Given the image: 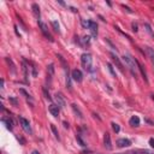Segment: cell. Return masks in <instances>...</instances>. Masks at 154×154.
I'll return each mask as SVG.
<instances>
[{"label":"cell","instance_id":"obj_33","mask_svg":"<svg viewBox=\"0 0 154 154\" xmlns=\"http://www.w3.org/2000/svg\"><path fill=\"white\" fill-rule=\"evenodd\" d=\"M132 154H138V153L137 152H132Z\"/></svg>","mask_w":154,"mask_h":154},{"label":"cell","instance_id":"obj_10","mask_svg":"<svg viewBox=\"0 0 154 154\" xmlns=\"http://www.w3.org/2000/svg\"><path fill=\"white\" fill-rule=\"evenodd\" d=\"M48 109H49V112H51V114H52V116H54V117H58V116H59V112H60V107H59L58 105H54V103H52V105H49Z\"/></svg>","mask_w":154,"mask_h":154},{"label":"cell","instance_id":"obj_25","mask_svg":"<svg viewBox=\"0 0 154 154\" xmlns=\"http://www.w3.org/2000/svg\"><path fill=\"white\" fill-rule=\"evenodd\" d=\"M76 138H77V141H78V142H79V143H81V146H83V147H84V146H85V143H84V142H83V140H82V138H81V136H79V135H77V136H76Z\"/></svg>","mask_w":154,"mask_h":154},{"label":"cell","instance_id":"obj_12","mask_svg":"<svg viewBox=\"0 0 154 154\" xmlns=\"http://www.w3.org/2000/svg\"><path fill=\"white\" fill-rule=\"evenodd\" d=\"M31 8H32V14H34V17L37 18V19H40L41 12H40V7H38V5H37V4H32V5H31Z\"/></svg>","mask_w":154,"mask_h":154},{"label":"cell","instance_id":"obj_16","mask_svg":"<svg viewBox=\"0 0 154 154\" xmlns=\"http://www.w3.org/2000/svg\"><path fill=\"white\" fill-rule=\"evenodd\" d=\"M137 66H138V70L141 71V73H142L143 78H144V81H146V82H148V78H147V73H146V71H144V69H143V65H142L141 63H138V61H137Z\"/></svg>","mask_w":154,"mask_h":154},{"label":"cell","instance_id":"obj_29","mask_svg":"<svg viewBox=\"0 0 154 154\" xmlns=\"http://www.w3.org/2000/svg\"><path fill=\"white\" fill-rule=\"evenodd\" d=\"M132 28H134V29H132L134 31H137V25H136V24H132Z\"/></svg>","mask_w":154,"mask_h":154},{"label":"cell","instance_id":"obj_31","mask_svg":"<svg viewBox=\"0 0 154 154\" xmlns=\"http://www.w3.org/2000/svg\"><path fill=\"white\" fill-rule=\"evenodd\" d=\"M116 154H132L131 152H129V153H116Z\"/></svg>","mask_w":154,"mask_h":154},{"label":"cell","instance_id":"obj_13","mask_svg":"<svg viewBox=\"0 0 154 154\" xmlns=\"http://www.w3.org/2000/svg\"><path fill=\"white\" fill-rule=\"evenodd\" d=\"M53 75H54V65L51 64V65L48 66V69H47V81H49V83H51V81H52Z\"/></svg>","mask_w":154,"mask_h":154},{"label":"cell","instance_id":"obj_23","mask_svg":"<svg viewBox=\"0 0 154 154\" xmlns=\"http://www.w3.org/2000/svg\"><path fill=\"white\" fill-rule=\"evenodd\" d=\"M23 71H24V78L28 82V66L25 64H23Z\"/></svg>","mask_w":154,"mask_h":154},{"label":"cell","instance_id":"obj_5","mask_svg":"<svg viewBox=\"0 0 154 154\" xmlns=\"http://www.w3.org/2000/svg\"><path fill=\"white\" fill-rule=\"evenodd\" d=\"M71 77H72V79H73L75 82L79 83V82H82V79H83V73L81 72V70L75 69V70H72V72H71Z\"/></svg>","mask_w":154,"mask_h":154},{"label":"cell","instance_id":"obj_21","mask_svg":"<svg viewBox=\"0 0 154 154\" xmlns=\"http://www.w3.org/2000/svg\"><path fill=\"white\" fill-rule=\"evenodd\" d=\"M111 125H112V129H113V131H114V132H119L120 128H119V125H118L117 123H114V122H113Z\"/></svg>","mask_w":154,"mask_h":154},{"label":"cell","instance_id":"obj_9","mask_svg":"<svg viewBox=\"0 0 154 154\" xmlns=\"http://www.w3.org/2000/svg\"><path fill=\"white\" fill-rule=\"evenodd\" d=\"M88 29L90 30V32H91L93 37H96V36H97V25H96V23H95V22L89 20V26H88Z\"/></svg>","mask_w":154,"mask_h":154},{"label":"cell","instance_id":"obj_20","mask_svg":"<svg viewBox=\"0 0 154 154\" xmlns=\"http://www.w3.org/2000/svg\"><path fill=\"white\" fill-rule=\"evenodd\" d=\"M51 130H52V132H53V135L55 136V138H58V140H59V134H58V130H57V128H55V125H53V124H51Z\"/></svg>","mask_w":154,"mask_h":154},{"label":"cell","instance_id":"obj_27","mask_svg":"<svg viewBox=\"0 0 154 154\" xmlns=\"http://www.w3.org/2000/svg\"><path fill=\"white\" fill-rule=\"evenodd\" d=\"M89 38H90L89 36H84V37H83V42H84V43H89V41H90Z\"/></svg>","mask_w":154,"mask_h":154},{"label":"cell","instance_id":"obj_32","mask_svg":"<svg viewBox=\"0 0 154 154\" xmlns=\"http://www.w3.org/2000/svg\"><path fill=\"white\" fill-rule=\"evenodd\" d=\"M31 154H40V153H38V152H37V150H34V152H32V153H31Z\"/></svg>","mask_w":154,"mask_h":154},{"label":"cell","instance_id":"obj_28","mask_svg":"<svg viewBox=\"0 0 154 154\" xmlns=\"http://www.w3.org/2000/svg\"><path fill=\"white\" fill-rule=\"evenodd\" d=\"M149 144H150V147L154 148V138H149Z\"/></svg>","mask_w":154,"mask_h":154},{"label":"cell","instance_id":"obj_22","mask_svg":"<svg viewBox=\"0 0 154 154\" xmlns=\"http://www.w3.org/2000/svg\"><path fill=\"white\" fill-rule=\"evenodd\" d=\"M52 25H53V28H54V30H55L57 32H60V30H59V24H58L57 20H53V22H52Z\"/></svg>","mask_w":154,"mask_h":154},{"label":"cell","instance_id":"obj_2","mask_svg":"<svg viewBox=\"0 0 154 154\" xmlns=\"http://www.w3.org/2000/svg\"><path fill=\"white\" fill-rule=\"evenodd\" d=\"M81 63L82 66L87 70V71H91V66H93V58L89 53H83L81 57Z\"/></svg>","mask_w":154,"mask_h":154},{"label":"cell","instance_id":"obj_24","mask_svg":"<svg viewBox=\"0 0 154 154\" xmlns=\"http://www.w3.org/2000/svg\"><path fill=\"white\" fill-rule=\"evenodd\" d=\"M42 90H43V94H45V97H46V99H48V100H51L52 97H51V95H49V93L47 91V89H46V88H43Z\"/></svg>","mask_w":154,"mask_h":154},{"label":"cell","instance_id":"obj_8","mask_svg":"<svg viewBox=\"0 0 154 154\" xmlns=\"http://www.w3.org/2000/svg\"><path fill=\"white\" fill-rule=\"evenodd\" d=\"M117 146L120 147V148L130 147L131 146V141L129 138H119V140H117Z\"/></svg>","mask_w":154,"mask_h":154},{"label":"cell","instance_id":"obj_4","mask_svg":"<svg viewBox=\"0 0 154 154\" xmlns=\"http://www.w3.org/2000/svg\"><path fill=\"white\" fill-rule=\"evenodd\" d=\"M18 119H19V124H20L22 129H23L25 132L31 134V132H32V130H31V126H30L29 120H28V119H25V118H23V117H19Z\"/></svg>","mask_w":154,"mask_h":154},{"label":"cell","instance_id":"obj_30","mask_svg":"<svg viewBox=\"0 0 154 154\" xmlns=\"http://www.w3.org/2000/svg\"><path fill=\"white\" fill-rule=\"evenodd\" d=\"M64 126H65V128H69V123H66V122H64Z\"/></svg>","mask_w":154,"mask_h":154},{"label":"cell","instance_id":"obj_11","mask_svg":"<svg viewBox=\"0 0 154 154\" xmlns=\"http://www.w3.org/2000/svg\"><path fill=\"white\" fill-rule=\"evenodd\" d=\"M103 144L107 149H112V142H111V136L108 132H105L103 135Z\"/></svg>","mask_w":154,"mask_h":154},{"label":"cell","instance_id":"obj_18","mask_svg":"<svg viewBox=\"0 0 154 154\" xmlns=\"http://www.w3.org/2000/svg\"><path fill=\"white\" fill-rule=\"evenodd\" d=\"M2 120H4V123H6V128H7L8 130H12V125H13V122H12L11 119L8 120V119H5V118H4Z\"/></svg>","mask_w":154,"mask_h":154},{"label":"cell","instance_id":"obj_6","mask_svg":"<svg viewBox=\"0 0 154 154\" xmlns=\"http://www.w3.org/2000/svg\"><path fill=\"white\" fill-rule=\"evenodd\" d=\"M54 100H55L57 105H58L60 108H64V107H65V99H64V96H63L61 93H57L55 96H54Z\"/></svg>","mask_w":154,"mask_h":154},{"label":"cell","instance_id":"obj_19","mask_svg":"<svg viewBox=\"0 0 154 154\" xmlns=\"http://www.w3.org/2000/svg\"><path fill=\"white\" fill-rule=\"evenodd\" d=\"M107 67H108V70H109L111 75H112L113 77H117V75H116V71H114V69H113V65H112L111 63H107Z\"/></svg>","mask_w":154,"mask_h":154},{"label":"cell","instance_id":"obj_15","mask_svg":"<svg viewBox=\"0 0 154 154\" xmlns=\"http://www.w3.org/2000/svg\"><path fill=\"white\" fill-rule=\"evenodd\" d=\"M71 107H72L73 112H75V113H76V114L78 116V118H81V119H82V118H83V114H82L81 109H79V108L77 107V105H76V103H72V105H71Z\"/></svg>","mask_w":154,"mask_h":154},{"label":"cell","instance_id":"obj_14","mask_svg":"<svg viewBox=\"0 0 154 154\" xmlns=\"http://www.w3.org/2000/svg\"><path fill=\"white\" fill-rule=\"evenodd\" d=\"M129 124L131 126H138L140 125V118L137 116H132L130 119H129Z\"/></svg>","mask_w":154,"mask_h":154},{"label":"cell","instance_id":"obj_7","mask_svg":"<svg viewBox=\"0 0 154 154\" xmlns=\"http://www.w3.org/2000/svg\"><path fill=\"white\" fill-rule=\"evenodd\" d=\"M109 55H111V59H112V61H113V63H114V64L117 65V67H118V69H119V70H120L122 72H124V67H123V64L120 63L119 58H118V57H117V55H116L114 53H111Z\"/></svg>","mask_w":154,"mask_h":154},{"label":"cell","instance_id":"obj_26","mask_svg":"<svg viewBox=\"0 0 154 154\" xmlns=\"http://www.w3.org/2000/svg\"><path fill=\"white\" fill-rule=\"evenodd\" d=\"M142 154H154L153 152H150V150H148V149H142V150H140Z\"/></svg>","mask_w":154,"mask_h":154},{"label":"cell","instance_id":"obj_17","mask_svg":"<svg viewBox=\"0 0 154 154\" xmlns=\"http://www.w3.org/2000/svg\"><path fill=\"white\" fill-rule=\"evenodd\" d=\"M147 53H148V55H149L150 60L154 63V49H153V48H150V47H147Z\"/></svg>","mask_w":154,"mask_h":154},{"label":"cell","instance_id":"obj_3","mask_svg":"<svg viewBox=\"0 0 154 154\" xmlns=\"http://www.w3.org/2000/svg\"><path fill=\"white\" fill-rule=\"evenodd\" d=\"M38 25H40V29H41L42 34L45 35V37L48 38V40L52 42V41H53V36L51 35V32H49V30H48V26H47L43 22H41V20H38Z\"/></svg>","mask_w":154,"mask_h":154},{"label":"cell","instance_id":"obj_1","mask_svg":"<svg viewBox=\"0 0 154 154\" xmlns=\"http://www.w3.org/2000/svg\"><path fill=\"white\" fill-rule=\"evenodd\" d=\"M123 61L126 64V66L129 67V70L131 71V73L136 77L137 76V69H138V66L136 67V64H137V60H135L130 54H124L123 55Z\"/></svg>","mask_w":154,"mask_h":154}]
</instances>
